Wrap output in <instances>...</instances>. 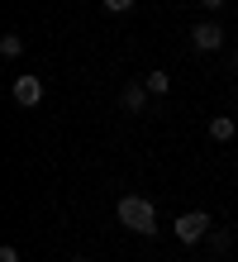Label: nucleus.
Returning <instances> with one entry per match:
<instances>
[{
  "label": "nucleus",
  "mask_w": 238,
  "mask_h": 262,
  "mask_svg": "<svg viewBox=\"0 0 238 262\" xmlns=\"http://www.w3.org/2000/svg\"><path fill=\"white\" fill-rule=\"evenodd\" d=\"M210 229H214V220H210V210H186V214H177V224H171V234H177V243H205L210 238Z\"/></svg>",
  "instance_id": "nucleus-2"
},
{
  "label": "nucleus",
  "mask_w": 238,
  "mask_h": 262,
  "mask_svg": "<svg viewBox=\"0 0 238 262\" xmlns=\"http://www.w3.org/2000/svg\"><path fill=\"white\" fill-rule=\"evenodd\" d=\"M0 53H5V57H19L24 53V38L19 34H5V38H0Z\"/></svg>",
  "instance_id": "nucleus-9"
},
{
  "label": "nucleus",
  "mask_w": 238,
  "mask_h": 262,
  "mask_svg": "<svg viewBox=\"0 0 238 262\" xmlns=\"http://www.w3.org/2000/svg\"><path fill=\"white\" fill-rule=\"evenodd\" d=\"M205 243H210L214 253H224L229 243H233V234H229V229H210V238H205Z\"/></svg>",
  "instance_id": "nucleus-8"
},
{
  "label": "nucleus",
  "mask_w": 238,
  "mask_h": 262,
  "mask_svg": "<svg viewBox=\"0 0 238 262\" xmlns=\"http://www.w3.org/2000/svg\"><path fill=\"white\" fill-rule=\"evenodd\" d=\"M210 138H214V143H233V138H238V119L233 115H214L210 119Z\"/></svg>",
  "instance_id": "nucleus-6"
},
{
  "label": "nucleus",
  "mask_w": 238,
  "mask_h": 262,
  "mask_svg": "<svg viewBox=\"0 0 238 262\" xmlns=\"http://www.w3.org/2000/svg\"><path fill=\"white\" fill-rule=\"evenodd\" d=\"M148 96H153V91H148V81H129V86L119 91V105H124L129 115H138L143 105H148Z\"/></svg>",
  "instance_id": "nucleus-5"
},
{
  "label": "nucleus",
  "mask_w": 238,
  "mask_h": 262,
  "mask_svg": "<svg viewBox=\"0 0 238 262\" xmlns=\"http://www.w3.org/2000/svg\"><path fill=\"white\" fill-rule=\"evenodd\" d=\"M196 5H200V10H224L229 0H196Z\"/></svg>",
  "instance_id": "nucleus-12"
},
{
  "label": "nucleus",
  "mask_w": 238,
  "mask_h": 262,
  "mask_svg": "<svg viewBox=\"0 0 238 262\" xmlns=\"http://www.w3.org/2000/svg\"><path fill=\"white\" fill-rule=\"evenodd\" d=\"M72 262H86V257H72Z\"/></svg>",
  "instance_id": "nucleus-14"
},
{
  "label": "nucleus",
  "mask_w": 238,
  "mask_h": 262,
  "mask_svg": "<svg viewBox=\"0 0 238 262\" xmlns=\"http://www.w3.org/2000/svg\"><path fill=\"white\" fill-rule=\"evenodd\" d=\"M143 81H148V91H153V96H167V91H171V76H167V72H148Z\"/></svg>",
  "instance_id": "nucleus-7"
},
{
  "label": "nucleus",
  "mask_w": 238,
  "mask_h": 262,
  "mask_svg": "<svg viewBox=\"0 0 238 262\" xmlns=\"http://www.w3.org/2000/svg\"><path fill=\"white\" fill-rule=\"evenodd\" d=\"M10 96H14V105H24V110L43 105V76H14Z\"/></svg>",
  "instance_id": "nucleus-4"
},
{
  "label": "nucleus",
  "mask_w": 238,
  "mask_h": 262,
  "mask_svg": "<svg viewBox=\"0 0 238 262\" xmlns=\"http://www.w3.org/2000/svg\"><path fill=\"white\" fill-rule=\"evenodd\" d=\"M100 5H105V14H129L134 0H100Z\"/></svg>",
  "instance_id": "nucleus-10"
},
{
  "label": "nucleus",
  "mask_w": 238,
  "mask_h": 262,
  "mask_svg": "<svg viewBox=\"0 0 238 262\" xmlns=\"http://www.w3.org/2000/svg\"><path fill=\"white\" fill-rule=\"evenodd\" d=\"M0 262H19V248H10V243H5V248H0Z\"/></svg>",
  "instance_id": "nucleus-11"
},
{
  "label": "nucleus",
  "mask_w": 238,
  "mask_h": 262,
  "mask_svg": "<svg viewBox=\"0 0 238 262\" xmlns=\"http://www.w3.org/2000/svg\"><path fill=\"white\" fill-rule=\"evenodd\" d=\"M190 48L196 53H219L224 48V29H219L214 19H200L196 29H190Z\"/></svg>",
  "instance_id": "nucleus-3"
},
{
  "label": "nucleus",
  "mask_w": 238,
  "mask_h": 262,
  "mask_svg": "<svg viewBox=\"0 0 238 262\" xmlns=\"http://www.w3.org/2000/svg\"><path fill=\"white\" fill-rule=\"evenodd\" d=\"M115 214H119V224H124V229H134V234H143V238H153V234H157V205H153L148 195H119Z\"/></svg>",
  "instance_id": "nucleus-1"
},
{
  "label": "nucleus",
  "mask_w": 238,
  "mask_h": 262,
  "mask_svg": "<svg viewBox=\"0 0 238 262\" xmlns=\"http://www.w3.org/2000/svg\"><path fill=\"white\" fill-rule=\"evenodd\" d=\"M229 62H233V67H238V53H233V57H229Z\"/></svg>",
  "instance_id": "nucleus-13"
}]
</instances>
